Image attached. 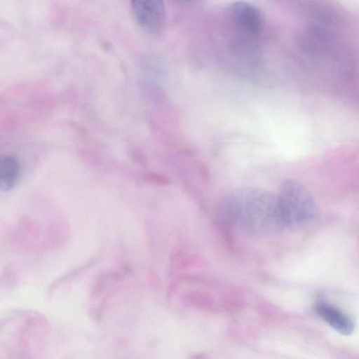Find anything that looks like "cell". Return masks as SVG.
<instances>
[{"instance_id":"obj_1","label":"cell","mask_w":359,"mask_h":359,"mask_svg":"<svg viewBox=\"0 0 359 359\" xmlns=\"http://www.w3.org/2000/svg\"><path fill=\"white\" fill-rule=\"evenodd\" d=\"M217 210L222 219L251 236H273L285 226L276 194L263 189L243 187L229 191Z\"/></svg>"},{"instance_id":"obj_2","label":"cell","mask_w":359,"mask_h":359,"mask_svg":"<svg viewBox=\"0 0 359 359\" xmlns=\"http://www.w3.org/2000/svg\"><path fill=\"white\" fill-rule=\"evenodd\" d=\"M48 321L31 311L11 313L0 321V344L11 358H32L44 348Z\"/></svg>"},{"instance_id":"obj_3","label":"cell","mask_w":359,"mask_h":359,"mask_svg":"<svg viewBox=\"0 0 359 359\" xmlns=\"http://www.w3.org/2000/svg\"><path fill=\"white\" fill-rule=\"evenodd\" d=\"M276 196L285 226L297 228L316 217L318 209L314 198L301 183L292 180L284 181Z\"/></svg>"},{"instance_id":"obj_4","label":"cell","mask_w":359,"mask_h":359,"mask_svg":"<svg viewBox=\"0 0 359 359\" xmlns=\"http://www.w3.org/2000/svg\"><path fill=\"white\" fill-rule=\"evenodd\" d=\"M133 18L137 25L150 34H157L163 28L165 11L163 0H130Z\"/></svg>"},{"instance_id":"obj_5","label":"cell","mask_w":359,"mask_h":359,"mask_svg":"<svg viewBox=\"0 0 359 359\" xmlns=\"http://www.w3.org/2000/svg\"><path fill=\"white\" fill-rule=\"evenodd\" d=\"M230 17L233 24L242 32L256 36L264 28V18L262 13L251 4L238 1L233 2L229 8Z\"/></svg>"},{"instance_id":"obj_6","label":"cell","mask_w":359,"mask_h":359,"mask_svg":"<svg viewBox=\"0 0 359 359\" xmlns=\"http://www.w3.org/2000/svg\"><path fill=\"white\" fill-rule=\"evenodd\" d=\"M314 309L320 318L339 334L348 336L353 332L352 319L335 306L320 300L316 304Z\"/></svg>"},{"instance_id":"obj_7","label":"cell","mask_w":359,"mask_h":359,"mask_svg":"<svg viewBox=\"0 0 359 359\" xmlns=\"http://www.w3.org/2000/svg\"><path fill=\"white\" fill-rule=\"evenodd\" d=\"M19 165L17 160L11 156L0 158V190L9 191L17 182Z\"/></svg>"},{"instance_id":"obj_8","label":"cell","mask_w":359,"mask_h":359,"mask_svg":"<svg viewBox=\"0 0 359 359\" xmlns=\"http://www.w3.org/2000/svg\"><path fill=\"white\" fill-rule=\"evenodd\" d=\"M143 178L145 181L157 185H168L170 184V180L168 177L156 172L147 173L144 175Z\"/></svg>"},{"instance_id":"obj_9","label":"cell","mask_w":359,"mask_h":359,"mask_svg":"<svg viewBox=\"0 0 359 359\" xmlns=\"http://www.w3.org/2000/svg\"><path fill=\"white\" fill-rule=\"evenodd\" d=\"M130 155L133 161L141 166H145L147 161L145 154L143 151L137 148L132 149Z\"/></svg>"},{"instance_id":"obj_10","label":"cell","mask_w":359,"mask_h":359,"mask_svg":"<svg viewBox=\"0 0 359 359\" xmlns=\"http://www.w3.org/2000/svg\"><path fill=\"white\" fill-rule=\"evenodd\" d=\"M176 1H179V2H182V3H185V2L191 1L192 0H176Z\"/></svg>"}]
</instances>
